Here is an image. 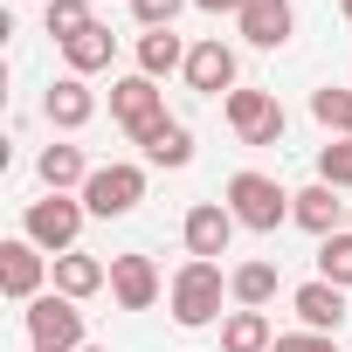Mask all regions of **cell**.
Wrapping results in <instances>:
<instances>
[{
    "label": "cell",
    "mask_w": 352,
    "mask_h": 352,
    "mask_svg": "<svg viewBox=\"0 0 352 352\" xmlns=\"http://www.w3.org/2000/svg\"><path fill=\"white\" fill-rule=\"evenodd\" d=\"M221 297H228V276H221V263H201V256H187V263H180V276H173V324H180V331H201V324H214V318H221Z\"/></svg>",
    "instance_id": "6da1fadb"
},
{
    "label": "cell",
    "mask_w": 352,
    "mask_h": 352,
    "mask_svg": "<svg viewBox=\"0 0 352 352\" xmlns=\"http://www.w3.org/2000/svg\"><path fill=\"white\" fill-rule=\"evenodd\" d=\"M111 118L124 124V138H131L138 152L173 124V118H166V90H159L152 76H118V83H111Z\"/></svg>",
    "instance_id": "7a4b0ae2"
},
{
    "label": "cell",
    "mask_w": 352,
    "mask_h": 352,
    "mask_svg": "<svg viewBox=\"0 0 352 352\" xmlns=\"http://www.w3.org/2000/svg\"><path fill=\"white\" fill-rule=\"evenodd\" d=\"M228 214L242 228H256V235H276L290 221V194L270 180V173H235L228 180Z\"/></svg>",
    "instance_id": "3957f363"
},
{
    "label": "cell",
    "mask_w": 352,
    "mask_h": 352,
    "mask_svg": "<svg viewBox=\"0 0 352 352\" xmlns=\"http://www.w3.org/2000/svg\"><path fill=\"white\" fill-rule=\"evenodd\" d=\"M83 201H69V194H49V201H28V214H21V235L42 249V256H69L76 249V235H83Z\"/></svg>",
    "instance_id": "277c9868"
},
{
    "label": "cell",
    "mask_w": 352,
    "mask_h": 352,
    "mask_svg": "<svg viewBox=\"0 0 352 352\" xmlns=\"http://www.w3.org/2000/svg\"><path fill=\"white\" fill-rule=\"evenodd\" d=\"M21 318H28V345L35 352H83V311H76V297L42 290Z\"/></svg>",
    "instance_id": "5b68a950"
},
{
    "label": "cell",
    "mask_w": 352,
    "mask_h": 352,
    "mask_svg": "<svg viewBox=\"0 0 352 352\" xmlns=\"http://www.w3.org/2000/svg\"><path fill=\"white\" fill-rule=\"evenodd\" d=\"M97 221H118V214H131L138 201H145V173L138 166H124V159H111V166H97L90 180H83V194H76Z\"/></svg>",
    "instance_id": "8992f818"
},
{
    "label": "cell",
    "mask_w": 352,
    "mask_h": 352,
    "mask_svg": "<svg viewBox=\"0 0 352 352\" xmlns=\"http://www.w3.org/2000/svg\"><path fill=\"white\" fill-rule=\"evenodd\" d=\"M228 124H235L242 145H276L290 131V118H283V104L270 90H228Z\"/></svg>",
    "instance_id": "52a82bcc"
},
{
    "label": "cell",
    "mask_w": 352,
    "mask_h": 352,
    "mask_svg": "<svg viewBox=\"0 0 352 352\" xmlns=\"http://www.w3.org/2000/svg\"><path fill=\"white\" fill-rule=\"evenodd\" d=\"M235 228H242V221L228 214V201H194V208H187V221H180V235H187V256H201V263L228 256Z\"/></svg>",
    "instance_id": "ba28073f"
},
{
    "label": "cell",
    "mask_w": 352,
    "mask_h": 352,
    "mask_svg": "<svg viewBox=\"0 0 352 352\" xmlns=\"http://www.w3.org/2000/svg\"><path fill=\"white\" fill-rule=\"evenodd\" d=\"M42 276H49V256H42L28 235L0 242V290H8L14 304H35V297H42Z\"/></svg>",
    "instance_id": "9c48e42d"
},
{
    "label": "cell",
    "mask_w": 352,
    "mask_h": 352,
    "mask_svg": "<svg viewBox=\"0 0 352 352\" xmlns=\"http://www.w3.org/2000/svg\"><path fill=\"white\" fill-rule=\"evenodd\" d=\"M111 297H118V311H152L159 304V263L138 249L111 256Z\"/></svg>",
    "instance_id": "30bf717a"
},
{
    "label": "cell",
    "mask_w": 352,
    "mask_h": 352,
    "mask_svg": "<svg viewBox=\"0 0 352 352\" xmlns=\"http://www.w3.org/2000/svg\"><path fill=\"white\" fill-rule=\"evenodd\" d=\"M187 90H201V97H221V90H235V49L221 42V35H208V42H194L187 49Z\"/></svg>",
    "instance_id": "8fae6325"
},
{
    "label": "cell",
    "mask_w": 352,
    "mask_h": 352,
    "mask_svg": "<svg viewBox=\"0 0 352 352\" xmlns=\"http://www.w3.org/2000/svg\"><path fill=\"white\" fill-rule=\"evenodd\" d=\"M42 118H49L56 131H83V124L97 118V90H90L83 76H56V83L42 90Z\"/></svg>",
    "instance_id": "7c38bea8"
},
{
    "label": "cell",
    "mask_w": 352,
    "mask_h": 352,
    "mask_svg": "<svg viewBox=\"0 0 352 352\" xmlns=\"http://www.w3.org/2000/svg\"><path fill=\"white\" fill-rule=\"evenodd\" d=\"M352 214V201H338V187H324V180H311V187H297L290 194V221L297 228H311L318 242L324 235H338V221Z\"/></svg>",
    "instance_id": "4fadbf2b"
},
{
    "label": "cell",
    "mask_w": 352,
    "mask_h": 352,
    "mask_svg": "<svg viewBox=\"0 0 352 352\" xmlns=\"http://www.w3.org/2000/svg\"><path fill=\"white\" fill-rule=\"evenodd\" d=\"M242 42H256V49H283L290 35H297V8L290 0H242Z\"/></svg>",
    "instance_id": "5bb4252c"
},
{
    "label": "cell",
    "mask_w": 352,
    "mask_h": 352,
    "mask_svg": "<svg viewBox=\"0 0 352 352\" xmlns=\"http://www.w3.org/2000/svg\"><path fill=\"white\" fill-rule=\"evenodd\" d=\"M290 304H297L304 331H324V338H331V331L345 324V290H338V283H324V276L297 283V297H290Z\"/></svg>",
    "instance_id": "9a60e30c"
},
{
    "label": "cell",
    "mask_w": 352,
    "mask_h": 352,
    "mask_svg": "<svg viewBox=\"0 0 352 352\" xmlns=\"http://www.w3.org/2000/svg\"><path fill=\"white\" fill-rule=\"evenodd\" d=\"M104 283H111V263H97L90 249L56 256V290H63V297H76V304H83V297H97Z\"/></svg>",
    "instance_id": "2e32d148"
},
{
    "label": "cell",
    "mask_w": 352,
    "mask_h": 352,
    "mask_svg": "<svg viewBox=\"0 0 352 352\" xmlns=\"http://www.w3.org/2000/svg\"><path fill=\"white\" fill-rule=\"evenodd\" d=\"M111 56H118V35H111L104 21H90L76 42H63V63H69V76H97V69H111Z\"/></svg>",
    "instance_id": "e0dca14e"
},
{
    "label": "cell",
    "mask_w": 352,
    "mask_h": 352,
    "mask_svg": "<svg viewBox=\"0 0 352 352\" xmlns=\"http://www.w3.org/2000/svg\"><path fill=\"white\" fill-rule=\"evenodd\" d=\"M35 173H42V187H49V194H69V187L83 194V180H90L97 166H83V152H76V145H42Z\"/></svg>",
    "instance_id": "ac0fdd59"
},
{
    "label": "cell",
    "mask_w": 352,
    "mask_h": 352,
    "mask_svg": "<svg viewBox=\"0 0 352 352\" xmlns=\"http://www.w3.org/2000/svg\"><path fill=\"white\" fill-rule=\"evenodd\" d=\"M173 69H187V42L173 35V28H145L138 35V76H173Z\"/></svg>",
    "instance_id": "d6986e66"
},
{
    "label": "cell",
    "mask_w": 352,
    "mask_h": 352,
    "mask_svg": "<svg viewBox=\"0 0 352 352\" xmlns=\"http://www.w3.org/2000/svg\"><path fill=\"white\" fill-rule=\"evenodd\" d=\"M276 263H242V270H228V297H235V311H263L270 297H276Z\"/></svg>",
    "instance_id": "ffe728a7"
},
{
    "label": "cell",
    "mask_w": 352,
    "mask_h": 352,
    "mask_svg": "<svg viewBox=\"0 0 352 352\" xmlns=\"http://www.w3.org/2000/svg\"><path fill=\"white\" fill-rule=\"evenodd\" d=\"M270 345H276V331H270L263 311H228L221 318V352H270Z\"/></svg>",
    "instance_id": "44dd1931"
},
{
    "label": "cell",
    "mask_w": 352,
    "mask_h": 352,
    "mask_svg": "<svg viewBox=\"0 0 352 352\" xmlns=\"http://www.w3.org/2000/svg\"><path fill=\"white\" fill-rule=\"evenodd\" d=\"M318 276L338 283V290H352V228H338V235L318 242Z\"/></svg>",
    "instance_id": "7402d4cb"
},
{
    "label": "cell",
    "mask_w": 352,
    "mask_h": 352,
    "mask_svg": "<svg viewBox=\"0 0 352 352\" xmlns=\"http://www.w3.org/2000/svg\"><path fill=\"white\" fill-rule=\"evenodd\" d=\"M311 118L324 124V131H338V138H352V90H311Z\"/></svg>",
    "instance_id": "603a6c76"
},
{
    "label": "cell",
    "mask_w": 352,
    "mask_h": 352,
    "mask_svg": "<svg viewBox=\"0 0 352 352\" xmlns=\"http://www.w3.org/2000/svg\"><path fill=\"white\" fill-rule=\"evenodd\" d=\"M145 159H152V166H194V131L173 118V124H166V131L145 145Z\"/></svg>",
    "instance_id": "cb8c5ba5"
},
{
    "label": "cell",
    "mask_w": 352,
    "mask_h": 352,
    "mask_svg": "<svg viewBox=\"0 0 352 352\" xmlns=\"http://www.w3.org/2000/svg\"><path fill=\"white\" fill-rule=\"evenodd\" d=\"M42 21H49V35H56V42H76L97 14H90V0H49V8H42Z\"/></svg>",
    "instance_id": "d4e9b609"
},
{
    "label": "cell",
    "mask_w": 352,
    "mask_h": 352,
    "mask_svg": "<svg viewBox=\"0 0 352 352\" xmlns=\"http://www.w3.org/2000/svg\"><path fill=\"white\" fill-rule=\"evenodd\" d=\"M318 180L324 187H352V138H331L318 152Z\"/></svg>",
    "instance_id": "484cf974"
},
{
    "label": "cell",
    "mask_w": 352,
    "mask_h": 352,
    "mask_svg": "<svg viewBox=\"0 0 352 352\" xmlns=\"http://www.w3.org/2000/svg\"><path fill=\"white\" fill-rule=\"evenodd\" d=\"M180 8H194V0H131L138 28H173V21H180Z\"/></svg>",
    "instance_id": "4316f807"
},
{
    "label": "cell",
    "mask_w": 352,
    "mask_h": 352,
    "mask_svg": "<svg viewBox=\"0 0 352 352\" xmlns=\"http://www.w3.org/2000/svg\"><path fill=\"white\" fill-rule=\"evenodd\" d=\"M270 352H338V345H331L324 331H283V338H276Z\"/></svg>",
    "instance_id": "83f0119b"
},
{
    "label": "cell",
    "mask_w": 352,
    "mask_h": 352,
    "mask_svg": "<svg viewBox=\"0 0 352 352\" xmlns=\"http://www.w3.org/2000/svg\"><path fill=\"white\" fill-rule=\"evenodd\" d=\"M201 14H242V0H194Z\"/></svg>",
    "instance_id": "f1b7e54d"
},
{
    "label": "cell",
    "mask_w": 352,
    "mask_h": 352,
    "mask_svg": "<svg viewBox=\"0 0 352 352\" xmlns=\"http://www.w3.org/2000/svg\"><path fill=\"white\" fill-rule=\"evenodd\" d=\"M338 14H345V21H352V0H338Z\"/></svg>",
    "instance_id": "f546056e"
},
{
    "label": "cell",
    "mask_w": 352,
    "mask_h": 352,
    "mask_svg": "<svg viewBox=\"0 0 352 352\" xmlns=\"http://www.w3.org/2000/svg\"><path fill=\"white\" fill-rule=\"evenodd\" d=\"M83 352H111V345H83Z\"/></svg>",
    "instance_id": "4dcf8cb0"
},
{
    "label": "cell",
    "mask_w": 352,
    "mask_h": 352,
    "mask_svg": "<svg viewBox=\"0 0 352 352\" xmlns=\"http://www.w3.org/2000/svg\"><path fill=\"white\" fill-rule=\"evenodd\" d=\"M42 8H49V0H42Z\"/></svg>",
    "instance_id": "1f68e13d"
}]
</instances>
